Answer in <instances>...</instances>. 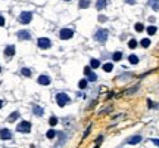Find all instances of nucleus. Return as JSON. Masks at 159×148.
<instances>
[{
  "label": "nucleus",
  "instance_id": "obj_22",
  "mask_svg": "<svg viewBox=\"0 0 159 148\" xmlns=\"http://www.w3.org/2000/svg\"><path fill=\"white\" fill-rule=\"evenodd\" d=\"M56 135H58V132H55L53 129H50V130L47 132V138H49V139H53V138H55Z\"/></svg>",
  "mask_w": 159,
  "mask_h": 148
},
{
  "label": "nucleus",
  "instance_id": "obj_19",
  "mask_svg": "<svg viewBox=\"0 0 159 148\" xmlns=\"http://www.w3.org/2000/svg\"><path fill=\"white\" fill-rule=\"evenodd\" d=\"M90 67L91 68H99L100 67V61L99 59H91L90 61Z\"/></svg>",
  "mask_w": 159,
  "mask_h": 148
},
{
  "label": "nucleus",
  "instance_id": "obj_28",
  "mask_svg": "<svg viewBox=\"0 0 159 148\" xmlns=\"http://www.w3.org/2000/svg\"><path fill=\"white\" fill-rule=\"evenodd\" d=\"M128 46H130V49H134V47L137 46V42H136L134 39H131V40L128 42Z\"/></svg>",
  "mask_w": 159,
  "mask_h": 148
},
{
  "label": "nucleus",
  "instance_id": "obj_10",
  "mask_svg": "<svg viewBox=\"0 0 159 148\" xmlns=\"http://www.w3.org/2000/svg\"><path fill=\"white\" fill-rule=\"evenodd\" d=\"M140 141H141V136H140V135H134V136H130V138L127 139V142L131 144V145H136V144H138Z\"/></svg>",
  "mask_w": 159,
  "mask_h": 148
},
{
  "label": "nucleus",
  "instance_id": "obj_36",
  "mask_svg": "<svg viewBox=\"0 0 159 148\" xmlns=\"http://www.w3.org/2000/svg\"><path fill=\"white\" fill-rule=\"evenodd\" d=\"M68 2H69V0H68Z\"/></svg>",
  "mask_w": 159,
  "mask_h": 148
},
{
  "label": "nucleus",
  "instance_id": "obj_21",
  "mask_svg": "<svg viewBox=\"0 0 159 148\" xmlns=\"http://www.w3.org/2000/svg\"><path fill=\"white\" fill-rule=\"evenodd\" d=\"M21 74H22V76H25V77H30L31 76V70L30 68H22L21 70Z\"/></svg>",
  "mask_w": 159,
  "mask_h": 148
},
{
  "label": "nucleus",
  "instance_id": "obj_4",
  "mask_svg": "<svg viewBox=\"0 0 159 148\" xmlns=\"http://www.w3.org/2000/svg\"><path fill=\"white\" fill-rule=\"evenodd\" d=\"M32 19V13L31 12H22L19 15V18H18V21H19L21 24H30Z\"/></svg>",
  "mask_w": 159,
  "mask_h": 148
},
{
  "label": "nucleus",
  "instance_id": "obj_35",
  "mask_svg": "<svg viewBox=\"0 0 159 148\" xmlns=\"http://www.w3.org/2000/svg\"><path fill=\"white\" fill-rule=\"evenodd\" d=\"M0 71H2V68H0Z\"/></svg>",
  "mask_w": 159,
  "mask_h": 148
},
{
  "label": "nucleus",
  "instance_id": "obj_23",
  "mask_svg": "<svg viewBox=\"0 0 159 148\" xmlns=\"http://www.w3.org/2000/svg\"><path fill=\"white\" fill-rule=\"evenodd\" d=\"M156 31H158V28H156L155 25H150V27H147V33H149L150 36H153V34H155Z\"/></svg>",
  "mask_w": 159,
  "mask_h": 148
},
{
  "label": "nucleus",
  "instance_id": "obj_20",
  "mask_svg": "<svg viewBox=\"0 0 159 148\" xmlns=\"http://www.w3.org/2000/svg\"><path fill=\"white\" fill-rule=\"evenodd\" d=\"M128 61H130L131 64H138V56H137V55H130V56H128Z\"/></svg>",
  "mask_w": 159,
  "mask_h": 148
},
{
  "label": "nucleus",
  "instance_id": "obj_3",
  "mask_svg": "<svg viewBox=\"0 0 159 148\" xmlns=\"http://www.w3.org/2000/svg\"><path fill=\"white\" fill-rule=\"evenodd\" d=\"M94 39H96L97 42H100V43H105L106 40H108V30L100 28V30L94 34Z\"/></svg>",
  "mask_w": 159,
  "mask_h": 148
},
{
  "label": "nucleus",
  "instance_id": "obj_30",
  "mask_svg": "<svg viewBox=\"0 0 159 148\" xmlns=\"http://www.w3.org/2000/svg\"><path fill=\"white\" fill-rule=\"evenodd\" d=\"M3 25H5V18L0 15V27H3Z\"/></svg>",
  "mask_w": 159,
  "mask_h": 148
},
{
  "label": "nucleus",
  "instance_id": "obj_17",
  "mask_svg": "<svg viewBox=\"0 0 159 148\" xmlns=\"http://www.w3.org/2000/svg\"><path fill=\"white\" fill-rule=\"evenodd\" d=\"M112 59H114L115 62L121 61V59H122V52H115V53L112 55Z\"/></svg>",
  "mask_w": 159,
  "mask_h": 148
},
{
  "label": "nucleus",
  "instance_id": "obj_15",
  "mask_svg": "<svg viewBox=\"0 0 159 148\" xmlns=\"http://www.w3.org/2000/svg\"><path fill=\"white\" fill-rule=\"evenodd\" d=\"M149 5L152 6V9L159 10V0H149Z\"/></svg>",
  "mask_w": 159,
  "mask_h": 148
},
{
  "label": "nucleus",
  "instance_id": "obj_1",
  "mask_svg": "<svg viewBox=\"0 0 159 148\" xmlns=\"http://www.w3.org/2000/svg\"><path fill=\"white\" fill-rule=\"evenodd\" d=\"M16 130H18V132H21V133H30V130H31V123L27 121V120L21 121L19 124L16 126Z\"/></svg>",
  "mask_w": 159,
  "mask_h": 148
},
{
  "label": "nucleus",
  "instance_id": "obj_8",
  "mask_svg": "<svg viewBox=\"0 0 159 148\" xmlns=\"http://www.w3.org/2000/svg\"><path fill=\"white\" fill-rule=\"evenodd\" d=\"M18 39H21V40H30L31 39V34H30V31L21 30V31H18Z\"/></svg>",
  "mask_w": 159,
  "mask_h": 148
},
{
  "label": "nucleus",
  "instance_id": "obj_32",
  "mask_svg": "<svg viewBox=\"0 0 159 148\" xmlns=\"http://www.w3.org/2000/svg\"><path fill=\"white\" fill-rule=\"evenodd\" d=\"M152 142H153L155 145H158V147H159V139H155V138H153V139H152Z\"/></svg>",
  "mask_w": 159,
  "mask_h": 148
},
{
  "label": "nucleus",
  "instance_id": "obj_12",
  "mask_svg": "<svg viewBox=\"0 0 159 148\" xmlns=\"http://www.w3.org/2000/svg\"><path fill=\"white\" fill-rule=\"evenodd\" d=\"M13 53H15V46L13 45L6 46V49H5V55H6V56H13Z\"/></svg>",
  "mask_w": 159,
  "mask_h": 148
},
{
  "label": "nucleus",
  "instance_id": "obj_16",
  "mask_svg": "<svg viewBox=\"0 0 159 148\" xmlns=\"http://www.w3.org/2000/svg\"><path fill=\"white\" fill-rule=\"evenodd\" d=\"M78 6H80L81 9H85V8H88V6H90V0H80Z\"/></svg>",
  "mask_w": 159,
  "mask_h": 148
},
{
  "label": "nucleus",
  "instance_id": "obj_7",
  "mask_svg": "<svg viewBox=\"0 0 159 148\" xmlns=\"http://www.w3.org/2000/svg\"><path fill=\"white\" fill-rule=\"evenodd\" d=\"M0 139H3V141L12 139V132L9 129H2V130H0Z\"/></svg>",
  "mask_w": 159,
  "mask_h": 148
},
{
  "label": "nucleus",
  "instance_id": "obj_29",
  "mask_svg": "<svg viewBox=\"0 0 159 148\" xmlns=\"http://www.w3.org/2000/svg\"><path fill=\"white\" fill-rule=\"evenodd\" d=\"M134 28H136V31H143V24H140V22H137L136 25H134Z\"/></svg>",
  "mask_w": 159,
  "mask_h": 148
},
{
  "label": "nucleus",
  "instance_id": "obj_25",
  "mask_svg": "<svg viewBox=\"0 0 159 148\" xmlns=\"http://www.w3.org/2000/svg\"><path fill=\"white\" fill-rule=\"evenodd\" d=\"M140 45L143 46V47H149V46H150V40H149V39H143Z\"/></svg>",
  "mask_w": 159,
  "mask_h": 148
},
{
  "label": "nucleus",
  "instance_id": "obj_18",
  "mask_svg": "<svg viewBox=\"0 0 159 148\" xmlns=\"http://www.w3.org/2000/svg\"><path fill=\"white\" fill-rule=\"evenodd\" d=\"M112 68H114V64H112V62H106V64L103 65V70H105L106 73H111Z\"/></svg>",
  "mask_w": 159,
  "mask_h": 148
},
{
  "label": "nucleus",
  "instance_id": "obj_24",
  "mask_svg": "<svg viewBox=\"0 0 159 148\" xmlns=\"http://www.w3.org/2000/svg\"><path fill=\"white\" fill-rule=\"evenodd\" d=\"M78 87H80V89H85V87H87V80H85V79L80 80V83H78Z\"/></svg>",
  "mask_w": 159,
  "mask_h": 148
},
{
  "label": "nucleus",
  "instance_id": "obj_14",
  "mask_svg": "<svg viewBox=\"0 0 159 148\" xmlns=\"http://www.w3.org/2000/svg\"><path fill=\"white\" fill-rule=\"evenodd\" d=\"M18 117H19V111H13V113L8 117V121L9 123H13L15 120H18Z\"/></svg>",
  "mask_w": 159,
  "mask_h": 148
},
{
  "label": "nucleus",
  "instance_id": "obj_31",
  "mask_svg": "<svg viewBox=\"0 0 159 148\" xmlns=\"http://www.w3.org/2000/svg\"><path fill=\"white\" fill-rule=\"evenodd\" d=\"M125 3H128V5H134V3H136V0H125Z\"/></svg>",
  "mask_w": 159,
  "mask_h": 148
},
{
  "label": "nucleus",
  "instance_id": "obj_6",
  "mask_svg": "<svg viewBox=\"0 0 159 148\" xmlns=\"http://www.w3.org/2000/svg\"><path fill=\"white\" fill-rule=\"evenodd\" d=\"M37 45H38V47H41V49H49V47L52 46V43H50V40L47 39V37H40L38 42H37Z\"/></svg>",
  "mask_w": 159,
  "mask_h": 148
},
{
  "label": "nucleus",
  "instance_id": "obj_26",
  "mask_svg": "<svg viewBox=\"0 0 159 148\" xmlns=\"http://www.w3.org/2000/svg\"><path fill=\"white\" fill-rule=\"evenodd\" d=\"M58 117H50V120H49V123H50V126H56L58 124Z\"/></svg>",
  "mask_w": 159,
  "mask_h": 148
},
{
  "label": "nucleus",
  "instance_id": "obj_11",
  "mask_svg": "<svg viewBox=\"0 0 159 148\" xmlns=\"http://www.w3.org/2000/svg\"><path fill=\"white\" fill-rule=\"evenodd\" d=\"M32 113L37 116V117H41V116L44 114V110H43L41 107H38V105H34V107H32Z\"/></svg>",
  "mask_w": 159,
  "mask_h": 148
},
{
  "label": "nucleus",
  "instance_id": "obj_27",
  "mask_svg": "<svg viewBox=\"0 0 159 148\" xmlns=\"http://www.w3.org/2000/svg\"><path fill=\"white\" fill-rule=\"evenodd\" d=\"M87 79L90 80V82H96L97 80V76H96L94 73H91V74H88V76H87Z\"/></svg>",
  "mask_w": 159,
  "mask_h": 148
},
{
  "label": "nucleus",
  "instance_id": "obj_13",
  "mask_svg": "<svg viewBox=\"0 0 159 148\" xmlns=\"http://www.w3.org/2000/svg\"><path fill=\"white\" fill-rule=\"evenodd\" d=\"M106 5H108V0H97V2H96L97 10H102L103 8H106Z\"/></svg>",
  "mask_w": 159,
  "mask_h": 148
},
{
  "label": "nucleus",
  "instance_id": "obj_34",
  "mask_svg": "<svg viewBox=\"0 0 159 148\" xmlns=\"http://www.w3.org/2000/svg\"><path fill=\"white\" fill-rule=\"evenodd\" d=\"M3 107V101H0V108H2Z\"/></svg>",
  "mask_w": 159,
  "mask_h": 148
},
{
  "label": "nucleus",
  "instance_id": "obj_2",
  "mask_svg": "<svg viewBox=\"0 0 159 148\" xmlns=\"http://www.w3.org/2000/svg\"><path fill=\"white\" fill-rule=\"evenodd\" d=\"M56 102H58L59 107H65L66 104L71 102V99H69V96L66 93H58L56 95Z\"/></svg>",
  "mask_w": 159,
  "mask_h": 148
},
{
  "label": "nucleus",
  "instance_id": "obj_33",
  "mask_svg": "<svg viewBox=\"0 0 159 148\" xmlns=\"http://www.w3.org/2000/svg\"><path fill=\"white\" fill-rule=\"evenodd\" d=\"M99 21H100V22H105V21H106V16H99Z\"/></svg>",
  "mask_w": 159,
  "mask_h": 148
},
{
  "label": "nucleus",
  "instance_id": "obj_9",
  "mask_svg": "<svg viewBox=\"0 0 159 148\" xmlns=\"http://www.w3.org/2000/svg\"><path fill=\"white\" fill-rule=\"evenodd\" d=\"M41 86H47V84H50V77L49 76H46V74H43V76H40L38 77V80H37Z\"/></svg>",
  "mask_w": 159,
  "mask_h": 148
},
{
  "label": "nucleus",
  "instance_id": "obj_5",
  "mask_svg": "<svg viewBox=\"0 0 159 148\" xmlns=\"http://www.w3.org/2000/svg\"><path fill=\"white\" fill-rule=\"evenodd\" d=\"M72 36H74V31L71 30V28H62L61 33H59V37H61L62 40H68V39H71Z\"/></svg>",
  "mask_w": 159,
  "mask_h": 148
}]
</instances>
